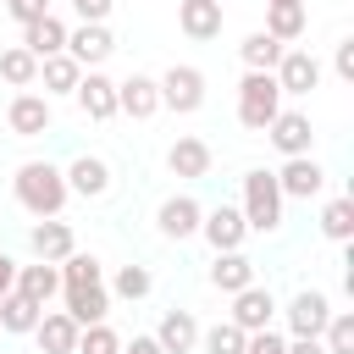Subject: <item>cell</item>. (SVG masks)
<instances>
[{"label": "cell", "instance_id": "obj_27", "mask_svg": "<svg viewBox=\"0 0 354 354\" xmlns=\"http://www.w3.org/2000/svg\"><path fill=\"white\" fill-rule=\"evenodd\" d=\"M39 315H44V304H33V299H22L17 288H11L6 299H0V332H17V337L28 332V337H33V326H39Z\"/></svg>", "mask_w": 354, "mask_h": 354}, {"label": "cell", "instance_id": "obj_45", "mask_svg": "<svg viewBox=\"0 0 354 354\" xmlns=\"http://www.w3.org/2000/svg\"><path fill=\"white\" fill-rule=\"evenodd\" d=\"M216 6H221V0H216Z\"/></svg>", "mask_w": 354, "mask_h": 354}, {"label": "cell", "instance_id": "obj_16", "mask_svg": "<svg viewBox=\"0 0 354 354\" xmlns=\"http://www.w3.org/2000/svg\"><path fill=\"white\" fill-rule=\"evenodd\" d=\"M61 177H66V194H77V199H105L111 194V166L100 155H77L72 166H61Z\"/></svg>", "mask_w": 354, "mask_h": 354}, {"label": "cell", "instance_id": "obj_35", "mask_svg": "<svg viewBox=\"0 0 354 354\" xmlns=\"http://www.w3.org/2000/svg\"><path fill=\"white\" fill-rule=\"evenodd\" d=\"M321 348L326 354H354V315L348 310H332V321L321 332Z\"/></svg>", "mask_w": 354, "mask_h": 354}, {"label": "cell", "instance_id": "obj_43", "mask_svg": "<svg viewBox=\"0 0 354 354\" xmlns=\"http://www.w3.org/2000/svg\"><path fill=\"white\" fill-rule=\"evenodd\" d=\"M11 288H17V260H11V254H0V299H6Z\"/></svg>", "mask_w": 354, "mask_h": 354}, {"label": "cell", "instance_id": "obj_2", "mask_svg": "<svg viewBox=\"0 0 354 354\" xmlns=\"http://www.w3.org/2000/svg\"><path fill=\"white\" fill-rule=\"evenodd\" d=\"M282 188H277V171H266V166H254V171H243V199H238V210H243V227L249 232H277L282 227Z\"/></svg>", "mask_w": 354, "mask_h": 354}, {"label": "cell", "instance_id": "obj_38", "mask_svg": "<svg viewBox=\"0 0 354 354\" xmlns=\"http://www.w3.org/2000/svg\"><path fill=\"white\" fill-rule=\"evenodd\" d=\"M282 348H288V337L271 332V326L266 332H249V343H243V354H282Z\"/></svg>", "mask_w": 354, "mask_h": 354}, {"label": "cell", "instance_id": "obj_17", "mask_svg": "<svg viewBox=\"0 0 354 354\" xmlns=\"http://www.w3.org/2000/svg\"><path fill=\"white\" fill-rule=\"evenodd\" d=\"M116 111L133 116V122H149V116L160 111V88H155V77H144V72L122 77V83H116Z\"/></svg>", "mask_w": 354, "mask_h": 354}, {"label": "cell", "instance_id": "obj_7", "mask_svg": "<svg viewBox=\"0 0 354 354\" xmlns=\"http://www.w3.org/2000/svg\"><path fill=\"white\" fill-rule=\"evenodd\" d=\"M271 77H277V88H282V100H288V94H293V100H304V94H310L315 83H321V61H315L310 50H299V44H288Z\"/></svg>", "mask_w": 354, "mask_h": 354}, {"label": "cell", "instance_id": "obj_41", "mask_svg": "<svg viewBox=\"0 0 354 354\" xmlns=\"http://www.w3.org/2000/svg\"><path fill=\"white\" fill-rule=\"evenodd\" d=\"M122 354H166V348L155 343V332H138L133 343H122Z\"/></svg>", "mask_w": 354, "mask_h": 354}, {"label": "cell", "instance_id": "obj_13", "mask_svg": "<svg viewBox=\"0 0 354 354\" xmlns=\"http://www.w3.org/2000/svg\"><path fill=\"white\" fill-rule=\"evenodd\" d=\"M266 138L282 149V160H293V155H310V144H315V127H310V116L304 111H277V122L266 127Z\"/></svg>", "mask_w": 354, "mask_h": 354}, {"label": "cell", "instance_id": "obj_18", "mask_svg": "<svg viewBox=\"0 0 354 354\" xmlns=\"http://www.w3.org/2000/svg\"><path fill=\"white\" fill-rule=\"evenodd\" d=\"M210 144L205 138H194V133H183L171 149H166V166H171V177H188V183H199V177H210Z\"/></svg>", "mask_w": 354, "mask_h": 354}, {"label": "cell", "instance_id": "obj_34", "mask_svg": "<svg viewBox=\"0 0 354 354\" xmlns=\"http://www.w3.org/2000/svg\"><path fill=\"white\" fill-rule=\"evenodd\" d=\"M149 288H155L149 266H116V277H111V293H116V299H133V304H138Z\"/></svg>", "mask_w": 354, "mask_h": 354}, {"label": "cell", "instance_id": "obj_23", "mask_svg": "<svg viewBox=\"0 0 354 354\" xmlns=\"http://www.w3.org/2000/svg\"><path fill=\"white\" fill-rule=\"evenodd\" d=\"M249 282H254V260H249L243 249H232V254H216V260H210V288H216V293H227V299H232V293H243Z\"/></svg>", "mask_w": 354, "mask_h": 354}, {"label": "cell", "instance_id": "obj_1", "mask_svg": "<svg viewBox=\"0 0 354 354\" xmlns=\"http://www.w3.org/2000/svg\"><path fill=\"white\" fill-rule=\"evenodd\" d=\"M11 194H17V205H22L33 221L61 216V205L72 199V194H66L61 166H50V160H22V166H17V177H11Z\"/></svg>", "mask_w": 354, "mask_h": 354}, {"label": "cell", "instance_id": "obj_36", "mask_svg": "<svg viewBox=\"0 0 354 354\" xmlns=\"http://www.w3.org/2000/svg\"><path fill=\"white\" fill-rule=\"evenodd\" d=\"M72 354H122V337L111 332V321H100V326H83L77 332V348Z\"/></svg>", "mask_w": 354, "mask_h": 354}, {"label": "cell", "instance_id": "obj_5", "mask_svg": "<svg viewBox=\"0 0 354 354\" xmlns=\"http://www.w3.org/2000/svg\"><path fill=\"white\" fill-rule=\"evenodd\" d=\"M66 55H72L83 72H100V66L116 55V33H111L105 22H77V28H66Z\"/></svg>", "mask_w": 354, "mask_h": 354}, {"label": "cell", "instance_id": "obj_8", "mask_svg": "<svg viewBox=\"0 0 354 354\" xmlns=\"http://www.w3.org/2000/svg\"><path fill=\"white\" fill-rule=\"evenodd\" d=\"M50 122H55V105H50L44 94H33V88H22V94L6 105V127H11L17 138H44Z\"/></svg>", "mask_w": 354, "mask_h": 354}, {"label": "cell", "instance_id": "obj_3", "mask_svg": "<svg viewBox=\"0 0 354 354\" xmlns=\"http://www.w3.org/2000/svg\"><path fill=\"white\" fill-rule=\"evenodd\" d=\"M277 111H282L277 77H271V72H243V83H238V122H243L249 133H266V127L277 122Z\"/></svg>", "mask_w": 354, "mask_h": 354}, {"label": "cell", "instance_id": "obj_37", "mask_svg": "<svg viewBox=\"0 0 354 354\" xmlns=\"http://www.w3.org/2000/svg\"><path fill=\"white\" fill-rule=\"evenodd\" d=\"M6 17L28 28V22H39V17H50V0H6Z\"/></svg>", "mask_w": 354, "mask_h": 354}, {"label": "cell", "instance_id": "obj_6", "mask_svg": "<svg viewBox=\"0 0 354 354\" xmlns=\"http://www.w3.org/2000/svg\"><path fill=\"white\" fill-rule=\"evenodd\" d=\"M282 321H288V337H321L326 321H332V299H326L321 288H299V293L288 299Z\"/></svg>", "mask_w": 354, "mask_h": 354}, {"label": "cell", "instance_id": "obj_28", "mask_svg": "<svg viewBox=\"0 0 354 354\" xmlns=\"http://www.w3.org/2000/svg\"><path fill=\"white\" fill-rule=\"evenodd\" d=\"M304 6H266V28L260 33H271L277 44H293V39H304Z\"/></svg>", "mask_w": 354, "mask_h": 354}, {"label": "cell", "instance_id": "obj_14", "mask_svg": "<svg viewBox=\"0 0 354 354\" xmlns=\"http://www.w3.org/2000/svg\"><path fill=\"white\" fill-rule=\"evenodd\" d=\"M28 249H33V260L61 266V260L77 249V238H72V227H66L61 216H50V221H33V227H28Z\"/></svg>", "mask_w": 354, "mask_h": 354}, {"label": "cell", "instance_id": "obj_20", "mask_svg": "<svg viewBox=\"0 0 354 354\" xmlns=\"http://www.w3.org/2000/svg\"><path fill=\"white\" fill-rule=\"evenodd\" d=\"M177 28L194 44H210V39H221V6L216 0H177Z\"/></svg>", "mask_w": 354, "mask_h": 354}, {"label": "cell", "instance_id": "obj_39", "mask_svg": "<svg viewBox=\"0 0 354 354\" xmlns=\"http://www.w3.org/2000/svg\"><path fill=\"white\" fill-rule=\"evenodd\" d=\"M111 6H116V0H72L77 22H105V17H111Z\"/></svg>", "mask_w": 354, "mask_h": 354}, {"label": "cell", "instance_id": "obj_26", "mask_svg": "<svg viewBox=\"0 0 354 354\" xmlns=\"http://www.w3.org/2000/svg\"><path fill=\"white\" fill-rule=\"evenodd\" d=\"M77 77H83V66L61 50V55H50V61H39V83H44V100H55V94H72L77 88Z\"/></svg>", "mask_w": 354, "mask_h": 354}, {"label": "cell", "instance_id": "obj_21", "mask_svg": "<svg viewBox=\"0 0 354 354\" xmlns=\"http://www.w3.org/2000/svg\"><path fill=\"white\" fill-rule=\"evenodd\" d=\"M77 321L66 315V310H44L39 315V326H33V343H39V354H72L77 348Z\"/></svg>", "mask_w": 354, "mask_h": 354}, {"label": "cell", "instance_id": "obj_12", "mask_svg": "<svg viewBox=\"0 0 354 354\" xmlns=\"http://www.w3.org/2000/svg\"><path fill=\"white\" fill-rule=\"evenodd\" d=\"M72 100H77V111H83L88 122H111V116H116V77H105V72H83L77 88H72Z\"/></svg>", "mask_w": 354, "mask_h": 354}, {"label": "cell", "instance_id": "obj_4", "mask_svg": "<svg viewBox=\"0 0 354 354\" xmlns=\"http://www.w3.org/2000/svg\"><path fill=\"white\" fill-rule=\"evenodd\" d=\"M155 88H160V111H177V116H194V111L205 105V72H199V66H188V61H177V66H166V72L155 77Z\"/></svg>", "mask_w": 354, "mask_h": 354}, {"label": "cell", "instance_id": "obj_22", "mask_svg": "<svg viewBox=\"0 0 354 354\" xmlns=\"http://www.w3.org/2000/svg\"><path fill=\"white\" fill-rule=\"evenodd\" d=\"M22 50L33 55V61H50V55H61L66 50V22L50 11V17H39V22H28L22 28Z\"/></svg>", "mask_w": 354, "mask_h": 354}, {"label": "cell", "instance_id": "obj_24", "mask_svg": "<svg viewBox=\"0 0 354 354\" xmlns=\"http://www.w3.org/2000/svg\"><path fill=\"white\" fill-rule=\"evenodd\" d=\"M155 343H160L166 354H194V348H199V321H194L188 310H166L160 326H155Z\"/></svg>", "mask_w": 354, "mask_h": 354}, {"label": "cell", "instance_id": "obj_33", "mask_svg": "<svg viewBox=\"0 0 354 354\" xmlns=\"http://www.w3.org/2000/svg\"><path fill=\"white\" fill-rule=\"evenodd\" d=\"M249 332H238L232 321H216V326H199V348L205 354H243Z\"/></svg>", "mask_w": 354, "mask_h": 354}, {"label": "cell", "instance_id": "obj_15", "mask_svg": "<svg viewBox=\"0 0 354 354\" xmlns=\"http://www.w3.org/2000/svg\"><path fill=\"white\" fill-rule=\"evenodd\" d=\"M271 315H277V299H271V288H260V282H249L243 293H232V326L238 332H266L271 326Z\"/></svg>", "mask_w": 354, "mask_h": 354}, {"label": "cell", "instance_id": "obj_29", "mask_svg": "<svg viewBox=\"0 0 354 354\" xmlns=\"http://www.w3.org/2000/svg\"><path fill=\"white\" fill-rule=\"evenodd\" d=\"M282 50H288V44H277L271 33H249V39L238 44V55H243V72H277Z\"/></svg>", "mask_w": 354, "mask_h": 354}, {"label": "cell", "instance_id": "obj_32", "mask_svg": "<svg viewBox=\"0 0 354 354\" xmlns=\"http://www.w3.org/2000/svg\"><path fill=\"white\" fill-rule=\"evenodd\" d=\"M55 271H61V288H88V282H105V266H100L94 254H83V249H72Z\"/></svg>", "mask_w": 354, "mask_h": 354}, {"label": "cell", "instance_id": "obj_19", "mask_svg": "<svg viewBox=\"0 0 354 354\" xmlns=\"http://www.w3.org/2000/svg\"><path fill=\"white\" fill-rule=\"evenodd\" d=\"M61 299H66V315H72L77 326H100V321L111 315V288H105V282H88V288H61Z\"/></svg>", "mask_w": 354, "mask_h": 354}, {"label": "cell", "instance_id": "obj_10", "mask_svg": "<svg viewBox=\"0 0 354 354\" xmlns=\"http://www.w3.org/2000/svg\"><path fill=\"white\" fill-rule=\"evenodd\" d=\"M277 188H282V199H315L326 188V166L315 155H293V160H282Z\"/></svg>", "mask_w": 354, "mask_h": 354}, {"label": "cell", "instance_id": "obj_30", "mask_svg": "<svg viewBox=\"0 0 354 354\" xmlns=\"http://www.w3.org/2000/svg\"><path fill=\"white\" fill-rule=\"evenodd\" d=\"M321 232L332 243H348L354 238V194H337V199L321 205Z\"/></svg>", "mask_w": 354, "mask_h": 354}, {"label": "cell", "instance_id": "obj_11", "mask_svg": "<svg viewBox=\"0 0 354 354\" xmlns=\"http://www.w3.org/2000/svg\"><path fill=\"white\" fill-rule=\"evenodd\" d=\"M199 216H205V205H199L194 194H171V199H160L155 227H160V238L183 243V238H194V232H199Z\"/></svg>", "mask_w": 354, "mask_h": 354}, {"label": "cell", "instance_id": "obj_31", "mask_svg": "<svg viewBox=\"0 0 354 354\" xmlns=\"http://www.w3.org/2000/svg\"><path fill=\"white\" fill-rule=\"evenodd\" d=\"M0 77H6L11 88H33V83H39V61H33L22 44H6V50H0Z\"/></svg>", "mask_w": 354, "mask_h": 354}, {"label": "cell", "instance_id": "obj_44", "mask_svg": "<svg viewBox=\"0 0 354 354\" xmlns=\"http://www.w3.org/2000/svg\"><path fill=\"white\" fill-rule=\"evenodd\" d=\"M266 6H304V0H266Z\"/></svg>", "mask_w": 354, "mask_h": 354}, {"label": "cell", "instance_id": "obj_40", "mask_svg": "<svg viewBox=\"0 0 354 354\" xmlns=\"http://www.w3.org/2000/svg\"><path fill=\"white\" fill-rule=\"evenodd\" d=\"M332 66H337V77H348V83H354V39H337V50H332Z\"/></svg>", "mask_w": 354, "mask_h": 354}, {"label": "cell", "instance_id": "obj_9", "mask_svg": "<svg viewBox=\"0 0 354 354\" xmlns=\"http://www.w3.org/2000/svg\"><path fill=\"white\" fill-rule=\"evenodd\" d=\"M199 232H205V243H210L216 254H232V249H243V238H249L238 205H216V210H205V216H199Z\"/></svg>", "mask_w": 354, "mask_h": 354}, {"label": "cell", "instance_id": "obj_42", "mask_svg": "<svg viewBox=\"0 0 354 354\" xmlns=\"http://www.w3.org/2000/svg\"><path fill=\"white\" fill-rule=\"evenodd\" d=\"M282 354H326V348H321V337H288Z\"/></svg>", "mask_w": 354, "mask_h": 354}, {"label": "cell", "instance_id": "obj_25", "mask_svg": "<svg viewBox=\"0 0 354 354\" xmlns=\"http://www.w3.org/2000/svg\"><path fill=\"white\" fill-rule=\"evenodd\" d=\"M17 293H22V299H33V304H50V299L61 293V271H55V266H44V260L17 266Z\"/></svg>", "mask_w": 354, "mask_h": 354}]
</instances>
